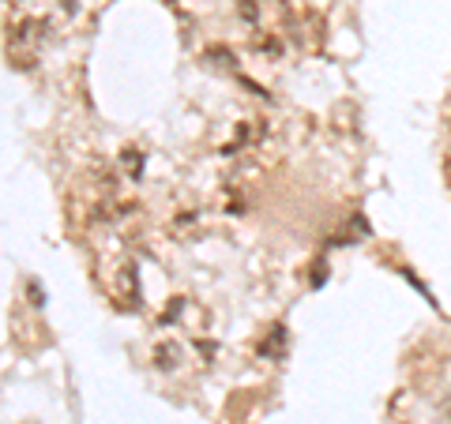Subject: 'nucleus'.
<instances>
[{"label":"nucleus","instance_id":"nucleus-1","mask_svg":"<svg viewBox=\"0 0 451 424\" xmlns=\"http://www.w3.org/2000/svg\"><path fill=\"white\" fill-rule=\"evenodd\" d=\"M154 360H158V368H177V365H181V346H177V342L158 346V349H154Z\"/></svg>","mask_w":451,"mask_h":424},{"label":"nucleus","instance_id":"nucleus-3","mask_svg":"<svg viewBox=\"0 0 451 424\" xmlns=\"http://www.w3.org/2000/svg\"><path fill=\"white\" fill-rule=\"evenodd\" d=\"M447 413H451V398H447Z\"/></svg>","mask_w":451,"mask_h":424},{"label":"nucleus","instance_id":"nucleus-2","mask_svg":"<svg viewBox=\"0 0 451 424\" xmlns=\"http://www.w3.org/2000/svg\"><path fill=\"white\" fill-rule=\"evenodd\" d=\"M237 11H241L245 23H256V19H259V0H241V4H237Z\"/></svg>","mask_w":451,"mask_h":424}]
</instances>
